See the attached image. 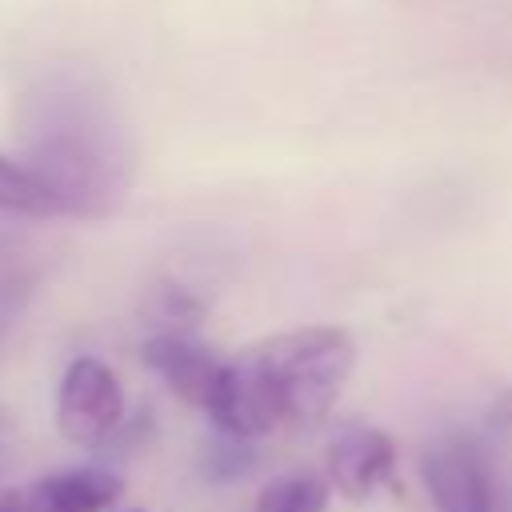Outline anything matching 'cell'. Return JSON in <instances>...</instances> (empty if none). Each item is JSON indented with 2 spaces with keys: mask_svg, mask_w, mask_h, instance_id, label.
Returning a JSON list of instances; mask_svg holds the SVG:
<instances>
[{
  "mask_svg": "<svg viewBox=\"0 0 512 512\" xmlns=\"http://www.w3.org/2000/svg\"><path fill=\"white\" fill-rule=\"evenodd\" d=\"M16 164L40 184L52 216L100 220L136 176V144L112 92L76 68L32 80L16 104Z\"/></svg>",
  "mask_w": 512,
  "mask_h": 512,
  "instance_id": "obj_1",
  "label": "cell"
},
{
  "mask_svg": "<svg viewBox=\"0 0 512 512\" xmlns=\"http://www.w3.org/2000/svg\"><path fill=\"white\" fill-rule=\"evenodd\" d=\"M356 364L344 328H296L268 336L224 360L208 392V416L220 432L256 440L276 428L320 424L344 392Z\"/></svg>",
  "mask_w": 512,
  "mask_h": 512,
  "instance_id": "obj_2",
  "label": "cell"
},
{
  "mask_svg": "<svg viewBox=\"0 0 512 512\" xmlns=\"http://www.w3.org/2000/svg\"><path fill=\"white\" fill-rule=\"evenodd\" d=\"M420 476L436 512H512V476L480 436H436L420 456Z\"/></svg>",
  "mask_w": 512,
  "mask_h": 512,
  "instance_id": "obj_3",
  "label": "cell"
},
{
  "mask_svg": "<svg viewBox=\"0 0 512 512\" xmlns=\"http://www.w3.org/2000/svg\"><path fill=\"white\" fill-rule=\"evenodd\" d=\"M124 420V392L116 372L96 356H76L56 392V428L68 444L100 448Z\"/></svg>",
  "mask_w": 512,
  "mask_h": 512,
  "instance_id": "obj_4",
  "label": "cell"
},
{
  "mask_svg": "<svg viewBox=\"0 0 512 512\" xmlns=\"http://www.w3.org/2000/svg\"><path fill=\"white\" fill-rule=\"evenodd\" d=\"M396 468V444L380 428H344L328 444V480L348 500H368Z\"/></svg>",
  "mask_w": 512,
  "mask_h": 512,
  "instance_id": "obj_5",
  "label": "cell"
},
{
  "mask_svg": "<svg viewBox=\"0 0 512 512\" xmlns=\"http://www.w3.org/2000/svg\"><path fill=\"white\" fill-rule=\"evenodd\" d=\"M140 360L188 404L204 408L208 392H212V380L220 372V360L200 344L192 340L188 332L180 328H168V332H156L140 344Z\"/></svg>",
  "mask_w": 512,
  "mask_h": 512,
  "instance_id": "obj_6",
  "label": "cell"
},
{
  "mask_svg": "<svg viewBox=\"0 0 512 512\" xmlns=\"http://www.w3.org/2000/svg\"><path fill=\"white\" fill-rule=\"evenodd\" d=\"M32 492L56 512H100L120 500L124 480L112 468H68L36 480Z\"/></svg>",
  "mask_w": 512,
  "mask_h": 512,
  "instance_id": "obj_7",
  "label": "cell"
},
{
  "mask_svg": "<svg viewBox=\"0 0 512 512\" xmlns=\"http://www.w3.org/2000/svg\"><path fill=\"white\" fill-rule=\"evenodd\" d=\"M252 512H328V480L312 472H288L260 488Z\"/></svg>",
  "mask_w": 512,
  "mask_h": 512,
  "instance_id": "obj_8",
  "label": "cell"
},
{
  "mask_svg": "<svg viewBox=\"0 0 512 512\" xmlns=\"http://www.w3.org/2000/svg\"><path fill=\"white\" fill-rule=\"evenodd\" d=\"M0 212L4 216H52V204L40 192V184L8 156H0Z\"/></svg>",
  "mask_w": 512,
  "mask_h": 512,
  "instance_id": "obj_9",
  "label": "cell"
},
{
  "mask_svg": "<svg viewBox=\"0 0 512 512\" xmlns=\"http://www.w3.org/2000/svg\"><path fill=\"white\" fill-rule=\"evenodd\" d=\"M28 296H32V276L20 272V276H4V280H0V344H4V336L12 332V324L20 320Z\"/></svg>",
  "mask_w": 512,
  "mask_h": 512,
  "instance_id": "obj_10",
  "label": "cell"
},
{
  "mask_svg": "<svg viewBox=\"0 0 512 512\" xmlns=\"http://www.w3.org/2000/svg\"><path fill=\"white\" fill-rule=\"evenodd\" d=\"M248 460H252V452L244 448V440L224 436L220 444L208 448V476H240L248 468Z\"/></svg>",
  "mask_w": 512,
  "mask_h": 512,
  "instance_id": "obj_11",
  "label": "cell"
},
{
  "mask_svg": "<svg viewBox=\"0 0 512 512\" xmlns=\"http://www.w3.org/2000/svg\"><path fill=\"white\" fill-rule=\"evenodd\" d=\"M492 424H500V428H512V392H504V396L492 404Z\"/></svg>",
  "mask_w": 512,
  "mask_h": 512,
  "instance_id": "obj_12",
  "label": "cell"
},
{
  "mask_svg": "<svg viewBox=\"0 0 512 512\" xmlns=\"http://www.w3.org/2000/svg\"><path fill=\"white\" fill-rule=\"evenodd\" d=\"M20 496H24V512H56V508H52V504H44L32 488H28V492H20Z\"/></svg>",
  "mask_w": 512,
  "mask_h": 512,
  "instance_id": "obj_13",
  "label": "cell"
},
{
  "mask_svg": "<svg viewBox=\"0 0 512 512\" xmlns=\"http://www.w3.org/2000/svg\"><path fill=\"white\" fill-rule=\"evenodd\" d=\"M0 512H24V496L20 492H4L0 496Z\"/></svg>",
  "mask_w": 512,
  "mask_h": 512,
  "instance_id": "obj_14",
  "label": "cell"
},
{
  "mask_svg": "<svg viewBox=\"0 0 512 512\" xmlns=\"http://www.w3.org/2000/svg\"><path fill=\"white\" fill-rule=\"evenodd\" d=\"M12 244H16V240H12V236H8V232H4V228H0V260H4V256H8V252H12Z\"/></svg>",
  "mask_w": 512,
  "mask_h": 512,
  "instance_id": "obj_15",
  "label": "cell"
}]
</instances>
